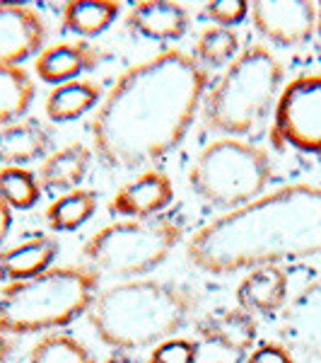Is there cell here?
<instances>
[{"label": "cell", "instance_id": "cell-1", "mask_svg": "<svg viewBox=\"0 0 321 363\" xmlns=\"http://www.w3.org/2000/svg\"><path fill=\"white\" fill-rule=\"evenodd\" d=\"M208 70L167 49L126 68L90 124L92 155L109 169H150L177 150L201 112Z\"/></svg>", "mask_w": 321, "mask_h": 363}, {"label": "cell", "instance_id": "cell-2", "mask_svg": "<svg viewBox=\"0 0 321 363\" xmlns=\"http://www.w3.org/2000/svg\"><path fill=\"white\" fill-rule=\"evenodd\" d=\"M321 255V184L297 182L201 225L186 242L189 264L213 277L280 267Z\"/></svg>", "mask_w": 321, "mask_h": 363}, {"label": "cell", "instance_id": "cell-3", "mask_svg": "<svg viewBox=\"0 0 321 363\" xmlns=\"http://www.w3.org/2000/svg\"><path fill=\"white\" fill-rule=\"evenodd\" d=\"M201 308L191 286L167 279L119 281L99 294L87 310V322L104 347L143 351L177 337Z\"/></svg>", "mask_w": 321, "mask_h": 363}, {"label": "cell", "instance_id": "cell-4", "mask_svg": "<svg viewBox=\"0 0 321 363\" xmlns=\"http://www.w3.org/2000/svg\"><path fill=\"white\" fill-rule=\"evenodd\" d=\"M285 70L264 44H249L203 99V126L220 138H242L266 121L283 90Z\"/></svg>", "mask_w": 321, "mask_h": 363}, {"label": "cell", "instance_id": "cell-5", "mask_svg": "<svg viewBox=\"0 0 321 363\" xmlns=\"http://www.w3.org/2000/svg\"><path fill=\"white\" fill-rule=\"evenodd\" d=\"M99 294V274L83 264L54 267L42 277L0 289V337L51 335L87 315Z\"/></svg>", "mask_w": 321, "mask_h": 363}, {"label": "cell", "instance_id": "cell-6", "mask_svg": "<svg viewBox=\"0 0 321 363\" xmlns=\"http://www.w3.org/2000/svg\"><path fill=\"white\" fill-rule=\"evenodd\" d=\"M184 238V220L177 216H155L143 220H116L85 240L80 264L99 277L121 281L143 279L169 259Z\"/></svg>", "mask_w": 321, "mask_h": 363}, {"label": "cell", "instance_id": "cell-7", "mask_svg": "<svg viewBox=\"0 0 321 363\" xmlns=\"http://www.w3.org/2000/svg\"><path fill=\"white\" fill-rule=\"evenodd\" d=\"M273 162L261 145L244 138L210 140L189 167V186L203 203L237 211L266 194Z\"/></svg>", "mask_w": 321, "mask_h": 363}, {"label": "cell", "instance_id": "cell-8", "mask_svg": "<svg viewBox=\"0 0 321 363\" xmlns=\"http://www.w3.org/2000/svg\"><path fill=\"white\" fill-rule=\"evenodd\" d=\"M271 140L278 148L321 153V73L297 75L283 85L273 109Z\"/></svg>", "mask_w": 321, "mask_h": 363}, {"label": "cell", "instance_id": "cell-9", "mask_svg": "<svg viewBox=\"0 0 321 363\" xmlns=\"http://www.w3.org/2000/svg\"><path fill=\"white\" fill-rule=\"evenodd\" d=\"M249 17L252 25L266 42L293 49V46H302L312 39L317 32V5L314 3H268V0H259V3L249 5Z\"/></svg>", "mask_w": 321, "mask_h": 363}, {"label": "cell", "instance_id": "cell-10", "mask_svg": "<svg viewBox=\"0 0 321 363\" xmlns=\"http://www.w3.org/2000/svg\"><path fill=\"white\" fill-rule=\"evenodd\" d=\"M46 22L25 3H0V66H22L44 51Z\"/></svg>", "mask_w": 321, "mask_h": 363}, {"label": "cell", "instance_id": "cell-11", "mask_svg": "<svg viewBox=\"0 0 321 363\" xmlns=\"http://www.w3.org/2000/svg\"><path fill=\"white\" fill-rule=\"evenodd\" d=\"M174 201V184L165 172L150 167L124 182L109 201V213L121 216L124 220H143L162 216Z\"/></svg>", "mask_w": 321, "mask_h": 363}, {"label": "cell", "instance_id": "cell-12", "mask_svg": "<svg viewBox=\"0 0 321 363\" xmlns=\"http://www.w3.org/2000/svg\"><path fill=\"white\" fill-rule=\"evenodd\" d=\"M107 58L109 54L102 46L85 39H70L44 46L42 54L34 58V73L39 80L56 87L70 80H80V75L99 68Z\"/></svg>", "mask_w": 321, "mask_h": 363}, {"label": "cell", "instance_id": "cell-13", "mask_svg": "<svg viewBox=\"0 0 321 363\" xmlns=\"http://www.w3.org/2000/svg\"><path fill=\"white\" fill-rule=\"evenodd\" d=\"M196 337L218 349L232 354H247L254 349L259 337V325L252 313L242 308H218L201 315L194 322Z\"/></svg>", "mask_w": 321, "mask_h": 363}, {"label": "cell", "instance_id": "cell-14", "mask_svg": "<svg viewBox=\"0 0 321 363\" xmlns=\"http://www.w3.org/2000/svg\"><path fill=\"white\" fill-rule=\"evenodd\" d=\"M189 25L186 5L172 0H143L126 17L128 32L150 42H179L186 37Z\"/></svg>", "mask_w": 321, "mask_h": 363}, {"label": "cell", "instance_id": "cell-15", "mask_svg": "<svg viewBox=\"0 0 321 363\" xmlns=\"http://www.w3.org/2000/svg\"><path fill=\"white\" fill-rule=\"evenodd\" d=\"M283 335L295 349L321 356V274L309 281L285 310Z\"/></svg>", "mask_w": 321, "mask_h": 363}, {"label": "cell", "instance_id": "cell-16", "mask_svg": "<svg viewBox=\"0 0 321 363\" xmlns=\"http://www.w3.org/2000/svg\"><path fill=\"white\" fill-rule=\"evenodd\" d=\"M58 255H61L58 238L37 233V235L22 240L20 245L0 250V281L15 284V281L42 277L49 269H54Z\"/></svg>", "mask_w": 321, "mask_h": 363}, {"label": "cell", "instance_id": "cell-17", "mask_svg": "<svg viewBox=\"0 0 321 363\" xmlns=\"http://www.w3.org/2000/svg\"><path fill=\"white\" fill-rule=\"evenodd\" d=\"M54 131L42 119L25 116L15 124L0 126V167H25L49 155Z\"/></svg>", "mask_w": 321, "mask_h": 363}, {"label": "cell", "instance_id": "cell-18", "mask_svg": "<svg viewBox=\"0 0 321 363\" xmlns=\"http://www.w3.org/2000/svg\"><path fill=\"white\" fill-rule=\"evenodd\" d=\"M237 308L271 318L288 303V274L283 267H259L244 274L237 286Z\"/></svg>", "mask_w": 321, "mask_h": 363}, {"label": "cell", "instance_id": "cell-19", "mask_svg": "<svg viewBox=\"0 0 321 363\" xmlns=\"http://www.w3.org/2000/svg\"><path fill=\"white\" fill-rule=\"evenodd\" d=\"M92 165V148L75 140L63 148H56L54 153L44 157L37 177L44 191H75L85 182Z\"/></svg>", "mask_w": 321, "mask_h": 363}, {"label": "cell", "instance_id": "cell-20", "mask_svg": "<svg viewBox=\"0 0 321 363\" xmlns=\"http://www.w3.org/2000/svg\"><path fill=\"white\" fill-rule=\"evenodd\" d=\"M104 99L102 85L95 80H70L49 90L44 99V112L56 124H68L90 114Z\"/></svg>", "mask_w": 321, "mask_h": 363}, {"label": "cell", "instance_id": "cell-21", "mask_svg": "<svg viewBox=\"0 0 321 363\" xmlns=\"http://www.w3.org/2000/svg\"><path fill=\"white\" fill-rule=\"evenodd\" d=\"M121 3L116 0H70L63 5L61 27L78 39H95L116 22Z\"/></svg>", "mask_w": 321, "mask_h": 363}, {"label": "cell", "instance_id": "cell-22", "mask_svg": "<svg viewBox=\"0 0 321 363\" xmlns=\"http://www.w3.org/2000/svg\"><path fill=\"white\" fill-rule=\"evenodd\" d=\"M37 97V85L22 66H0V126L25 119Z\"/></svg>", "mask_w": 321, "mask_h": 363}, {"label": "cell", "instance_id": "cell-23", "mask_svg": "<svg viewBox=\"0 0 321 363\" xmlns=\"http://www.w3.org/2000/svg\"><path fill=\"white\" fill-rule=\"evenodd\" d=\"M99 199L97 191L92 189H75V191H66V194L56 196L54 201L49 203L44 218L49 228L54 233H70L83 228L92 216L97 213Z\"/></svg>", "mask_w": 321, "mask_h": 363}, {"label": "cell", "instance_id": "cell-24", "mask_svg": "<svg viewBox=\"0 0 321 363\" xmlns=\"http://www.w3.org/2000/svg\"><path fill=\"white\" fill-rule=\"evenodd\" d=\"M239 34L225 27H206L196 39L194 58L203 68H223L230 66L239 56Z\"/></svg>", "mask_w": 321, "mask_h": 363}, {"label": "cell", "instance_id": "cell-25", "mask_svg": "<svg viewBox=\"0 0 321 363\" xmlns=\"http://www.w3.org/2000/svg\"><path fill=\"white\" fill-rule=\"evenodd\" d=\"M29 363H97L95 354L80 339L66 332L44 335L29 351Z\"/></svg>", "mask_w": 321, "mask_h": 363}, {"label": "cell", "instance_id": "cell-26", "mask_svg": "<svg viewBox=\"0 0 321 363\" xmlns=\"http://www.w3.org/2000/svg\"><path fill=\"white\" fill-rule=\"evenodd\" d=\"M44 189L37 172L27 167H0V201L13 211H29L39 203Z\"/></svg>", "mask_w": 321, "mask_h": 363}, {"label": "cell", "instance_id": "cell-27", "mask_svg": "<svg viewBox=\"0 0 321 363\" xmlns=\"http://www.w3.org/2000/svg\"><path fill=\"white\" fill-rule=\"evenodd\" d=\"M198 351H201V347H198L196 339L172 337L150 351L148 363H196Z\"/></svg>", "mask_w": 321, "mask_h": 363}, {"label": "cell", "instance_id": "cell-28", "mask_svg": "<svg viewBox=\"0 0 321 363\" xmlns=\"http://www.w3.org/2000/svg\"><path fill=\"white\" fill-rule=\"evenodd\" d=\"M249 15V3L244 0H215V3L203 5V17L215 22V27L232 29L242 25Z\"/></svg>", "mask_w": 321, "mask_h": 363}, {"label": "cell", "instance_id": "cell-29", "mask_svg": "<svg viewBox=\"0 0 321 363\" xmlns=\"http://www.w3.org/2000/svg\"><path fill=\"white\" fill-rule=\"evenodd\" d=\"M244 363H295V356H293V351H290V347H285V344L266 342L249 351Z\"/></svg>", "mask_w": 321, "mask_h": 363}, {"label": "cell", "instance_id": "cell-30", "mask_svg": "<svg viewBox=\"0 0 321 363\" xmlns=\"http://www.w3.org/2000/svg\"><path fill=\"white\" fill-rule=\"evenodd\" d=\"M10 228H13V208H10L5 201H0V245L5 242Z\"/></svg>", "mask_w": 321, "mask_h": 363}, {"label": "cell", "instance_id": "cell-31", "mask_svg": "<svg viewBox=\"0 0 321 363\" xmlns=\"http://www.w3.org/2000/svg\"><path fill=\"white\" fill-rule=\"evenodd\" d=\"M104 363H140V359H136L133 354H126V351H114Z\"/></svg>", "mask_w": 321, "mask_h": 363}, {"label": "cell", "instance_id": "cell-32", "mask_svg": "<svg viewBox=\"0 0 321 363\" xmlns=\"http://www.w3.org/2000/svg\"><path fill=\"white\" fill-rule=\"evenodd\" d=\"M13 342H10V337H0V363H8L10 356H13Z\"/></svg>", "mask_w": 321, "mask_h": 363}, {"label": "cell", "instance_id": "cell-33", "mask_svg": "<svg viewBox=\"0 0 321 363\" xmlns=\"http://www.w3.org/2000/svg\"><path fill=\"white\" fill-rule=\"evenodd\" d=\"M317 32H319V37H321V3L317 5Z\"/></svg>", "mask_w": 321, "mask_h": 363}]
</instances>
